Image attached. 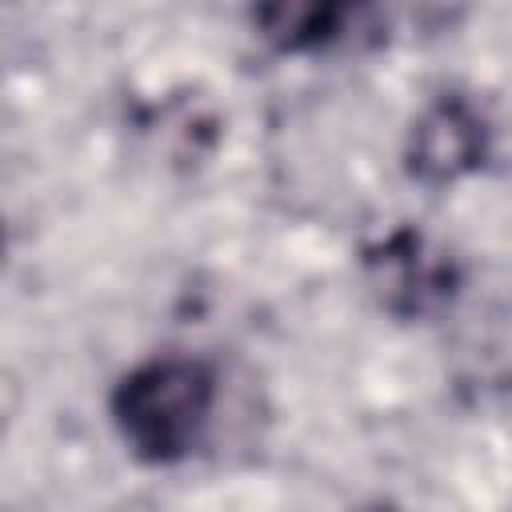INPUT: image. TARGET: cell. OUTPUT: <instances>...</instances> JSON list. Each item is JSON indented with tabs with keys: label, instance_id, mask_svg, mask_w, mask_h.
I'll return each mask as SVG.
<instances>
[{
	"label": "cell",
	"instance_id": "3",
	"mask_svg": "<svg viewBox=\"0 0 512 512\" xmlns=\"http://www.w3.org/2000/svg\"><path fill=\"white\" fill-rule=\"evenodd\" d=\"M484 152H488V128H484L480 112L460 96H444L412 128L408 172L416 180L440 188V184H452V180L468 176L472 168H480Z\"/></svg>",
	"mask_w": 512,
	"mask_h": 512
},
{
	"label": "cell",
	"instance_id": "2",
	"mask_svg": "<svg viewBox=\"0 0 512 512\" xmlns=\"http://www.w3.org/2000/svg\"><path fill=\"white\" fill-rule=\"evenodd\" d=\"M364 276L376 300L404 320H424L440 312L460 284L456 260L412 228H396L376 240L364 252Z\"/></svg>",
	"mask_w": 512,
	"mask_h": 512
},
{
	"label": "cell",
	"instance_id": "4",
	"mask_svg": "<svg viewBox=\"0 0 512 512\" xmlns=\"http://www.w3.org/2000/svg\"><path fill=\"white\" fill-rule=\"evenodd\" d=\"M328 4H336V8H340V12H344V16H348V12H352V8H356V4H360V0H328Z\"/></svg>",
	"mask_w": 512,
	"mask_h": 512
},
{
	"label": "cell",
	"instance_id": "1",
	"mask_svg": "<svg viewBox=\"0 0 512 512\" xmlns=\"http://www.w3.org/2000/svg\"><path fill=\"white\" fill-rule=\"evenodd\" d=\"M216 404V376L196 356H160L132 368L112 392V420L144 464L184 460Z\"/></svg>",
	"mask_w": 512,
	"mask_h": 512
}]
</instances>
